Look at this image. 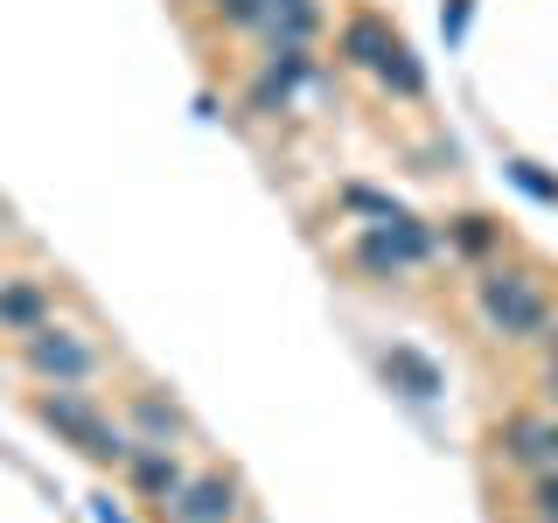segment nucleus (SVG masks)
I'll return each mask as SVG.
<instances>
[{
	"instance_id": "17",
	"label": "nucleus",
	"mask_w": 558,
	"mask_h": 523,
	"mask_svg": "<svg viewBox=\"0 0 558 523\" xmlns=\"http://www.w3.org/2000/svg\"><path fill=\"white\" fill-rule=\"evenodd\" d=\"M531 516L558 523V467H545V475H531Z\"/></svg>"
},
{
	"instance_id": "10",
	"label": "nucleus",
	"mask_w": 558,
	"mask_h": 523,
	"mask_svg": "<svg viewBox=\"0 0 558 523\" xmlns=\"http://www.w3.org/2000/svg\"><path fill=\"white\" fill-rule=\"evenodd\" d=\"M336 49H342V63H356V70H384V57L398 49V35H391L384 14H349L336 28Z\"/></svg>"
},
{
	"instance_id": "20",
	"label": "nucleus",
	"mask_w": 558,
	"mask_h": 523,
	"mask_svg": "<svg viewBox=\"0 0 558 523\" xmlns=\"http://www.w3.org/2000/svg\"><path fill=\"white\" fill-rule=\"evenodd\" d=\"M98 523H126V516H119V510H112V502H105V510H98Z\"/></svg>"
},
{
	"instance_id": "9",
	"label": "nucleus",
	"mask_w": 558,
	"mask_h": 523,
	"mask_svg": "<svg viewBox=\"0 0 558 523\" xmlns=\"http://www.w3.org/2000/svg\"><path fill=\"white\" fill-rule=\"evenodd\" d=\"M49 328V287L43 279H0V336H35Z\"/></svg>"
},
{
	"instance_id": "16",
	"label": "nucleus",
	"mask_w": 558,
	"mask_h": 523,
	"mask_svg": "<svg viewBox=\"0 0 558 523\" xmlns=\"http://www.w3.org/2000/svg\"><path fill=\"white\" fill-rule=\"evenodd\" d=\"M342 203H349V209H363V217H377V223H398V217H405V209H398L391 196H377V188H363V182H349V188H342Z\"/></svg>"
},
{
	"instance_id": "3",
	"label": "nucleus",
	"mask_w": 558,
	"mask_h": 523,
	"mask_svg": "<svg viewBox=\"0 0 558 523\" xmlns=\"http://www.w3.org/2000/svg\"><path fill=\"white\" fill-rule=\"evenodd\" d=\"M349 258H356L371 279H405L418 258H433V231H418L412 217L377 223V231H363L356 244H349Z\"/></svg>"
},
{
	"instance_id": "22",
	"label": "nucleus",
	"mask_w": 558,
	"mask_h": 523,
	"mask_svg": "<svg viewBox=\"0 0 558 523\" xmlns=\"http://www.w3.org/2000/svg\"><path fill=\"white\" fill-rule=\"evenodd\" d=\"M272 8H307V0H272Z\"/></svg>"
},
{
	"instance_id": "5",
	"label": "nucleus",
	"mask_w": 558,
	"mask_h": 523,
	"mask_svg": "<svg viewBox=\"0 0 558 523\" xmlns=\"http://www.w3.org/2000/svg\"><path fill=\"white\" fill-rule=\"evenodd\" d=\"M161 516L168 523H238L244 516V488H238V475H189V488Z\"/></svg>"
},
{
	"instance_id": "21",
	"label": "nucleus",
	"mask_w": 558,
	"mask_h": 523,
	"mask_svg": "<svg viewBox=\"0 0 558 523\" xmlns=\"http://www.w3.org/2000/svg\"><path fill=\"white\" fill-rule=\"evenodd\" d=\"M545 342H551V363H558V321H551V336H545Z\"/></svg>"
},
{
	"instance_id": "19",
	"label": "nucleus",
	"mask_w": 558,
	"mask_h": 523,
	"mask_svg": "<svg viewBox=\"0 0 558 523\" xmlns=\"http://www.w3.org/2000/svg\"><path fill=\"white\" fill-rule=\"evenodd\" d=\"M545 398L558 405V363H545Z\"/></svg>"
},
{
	"instance_id": "2",
	"label": "nucleus",
	"mask_w": 558,
	"mask_h": 523,
	"mask_svg": "<svg viewBox=\"0 0 558 523\" xmlns=\"http://www.w3.org/2000/svg\"><path fill=\"white\" fill-rule=\"evenodd\" d=\"M475 301H482L488 328H496L502 342H537V336H551V301H545V287H537L531 272H482Z\"/></svg>"
},
{
	"instance_id": "4",
	"label": "nucleus",
	"mask_w": 558,
	"mask_h": 523,
	"mask_svg": "<svg viewBox=\"0 0 558 523\" xmlns=\"http://www.w3.org/2000/svg\"><path fill=\"white\" fill-rule=\"evenodd\" d=\"M22 363L43 384H92L105 356L84 336H70V328H35V336H22Z\"/></svg>"
},
{
	"instance_id": "8",
	"label": "nucleus",
	"mask_w": 558,
	"mask_h": 523,
	"mask_svg": "<svg viewBox=\"0 0 558 523\" xmlns=\"http://www.w3.org/2000/svg\"><path fill=\"white\" fill-rule=\"evenodd\" d=\"M126 433H133L140 447H182L196 426H189V412L174 405V398H161V391H133V398H126Z\"/></svg>"
},
{
	"instance_id": "1",
	"label": "nucleus",
	"mask_w": 558,
	"mask_h": 523,
	"mask_svg": "<svg viewBox=\"0 0 558 523\" xmlns=\"http://www.w3.org/2000/svg\"><path fill=\"white\" fill-rule=\"evenodd\" d=\"M35 418H43L63 447H77L84 461H98V467H126L133 447H140L126 426H112V418L98 412V398L77 391V384H49V391L35 398Z\"/></svg>"
},
{
	"instance_id": "11",
	"label": "nucleus",
	"mask_w": 558,
	"mask_h": 523,
	"mask_svg": "<svg viewBox=\"0 0 558 523\" xmlns=\"http://www.w3.org/2000/svg\"><path fill=\"white\" fill-rule=\"evenodd\" d=\"M384 377H391V391H405V398H440V363L418 356L412 342L384 349Z\"/></svg>"
},
{
	"instance_id": "23",
	"label": "nucleus",
	"mask_w": 558,
	"mask_h": 523,
	"mask_svg": "<svg viewBox=\"0 0 558 523\" xmlns=\"http://www.w3.org/2000/svg\"><path fill=\"white\" fill-rule=\"evenodd\" d=\"M551 447H558V418H551Z\"/></svg>"
},
{
	"instance_id": "7",
	"label": "nucleus",
	"mask_w": 558,
	"mask_h": 523,
	"mask_svg": "<svg viewBox=\"0 0 558 523\" xmlns=\"http://www.w3.org/2000/svg\"><path fill=\"white\" fill-rule=\"evenodd\" d=\"M496 453L510 467H523V475H545V467H558V447H551V418L537 412H510L496 426Z\"/></svg>"
},
{
	"instance_id": "15",
	"label": "nucleus",
	"mask_w": 558,
	"mask_h": 523,
	"mask_svg": "<svg viewBox=\"0 0 558 523\" xmlns=\"http://www.w3.org/2000/svg\"><path fill=\"white\" fill-rule=\"evenodd\" d=\"M217 22H223V28H258V35H266V22H272V0H223V8H217Z\"/></svg>"
},
{
	"instance_id": "25",
	"label": "nucleus",
	"mask_w": 558,
	"mask_h": 523,
	"mask_svg": "<svg viewBox=\"0 0 558 523\" xmlns=\"http://www.w3.org/2000/svg\"><path fill=\"white\" fill-rule=\"evenodd\" d=\"M531 523H545V516H531Z\"/></svg>"
},
{
	"instance_id": "12",
	"label": "nucleus",
	"mask_w": 558,
	"mask_h": 523,
	"mask_svg": "<svg viewBox=\"0 0 558 523\" xmlns=\"http://www.w3.org/2000/svg\"><path fill=\"white\" fill-rule=\"evenodd\" d=\"M377 77H384V84H391V92H398V98H426V70H418V57H412V49H405V42H398V49H391V57H384V70H377Z\"/></svg>"
},
{
	"instance_id": "18",
	"label": "nucleus",
	"mask_w": 558,
	"mask_h": 523,
	"mask_svg": "<svg viewBox=\"0 0 558 523\" xmlns=\"http://www.w3.org/2000/svg\"><path fill=\"white\" fill-rule=\"evenodd\" d=\"M510 174H517V188H531L537 203H558V182H551V174H537L531 161H510Z\"/></svg>"
},
{
	"instance_id": "6",
	"label": "nucleus",
	"mask_w": 558,
	"mask_h": 523,
	"mask_svg": "<svg viewBox=\"0 0 558 523\" xmlns=\"http://www.w3.org/2000/svg\"><path fill=\"white\" fill-rule=\"evenodd\" d=\"M126 482H133V496L147 502V510H168V502L189 488L182 447H133V461H126Z\"/></svg>"
},
{
	"instance_id": "24",
	"label": "nucleus",
	"mask_w": 558,
	"mask_h": 523,
	"mask_svg": "<svg viewBox=\"0 0 558 523\" xmlns=\"http://www.w3.org/2000/svg\"><path fill=\"white\" fill-rule=\"evenodd\" d=\"M203 8H223V0H203Z\"/></svg>"
},
{
	"instance_id": "14",
	"label": "nucleus",
	"mask_w": 558,
	"mask_h": 523,
	"mask_svg": "<svg viewBox=\"0 0 558 523\" xmlns=\"http://www.w3.org/2000/svg\"><path fill=\"white\" fill-rule=\"evenodd\" d=\"M453 244L482 258V252H496V244H502V231H496L488 217H453Z\"/></svg>"
},
{
	"instance_id": "13",
	"label": "nucleus",
	"mask_w": 558,
	"mask_h": 523,
	"mask_svg": "<svg viewBox=\"0 0 558 523\" xmlns=\"http://www.w3.org/2000/svg\"><path fill=\"white\" fill-rule=\"evenodd\" d=\"M287 98H293V92H287V84H272L266 70L244 84V112H252V119H279V112H287Z\"/></svg>"
}]
</instances>
